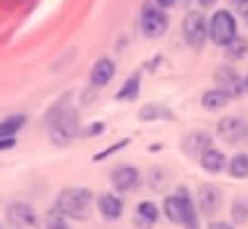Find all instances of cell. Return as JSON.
<instances>
[{
    "label": "cell",
    "instance_id": "obj_1",
    "mask_svg": "<svg viewBox=\"0 0 248 229\" xmlns=\"http://www.w3.org/2000/svg\"><path fill=\"white\" fill-rule=\"evenodd\" d=\"M46 125H48L51 141L67 147L75 136H80V109L70 104V96H62L54 109L46 115Z\"/></svg>",
    "mask_w": 248,
    "mask_h": 229
},
{
    "label": "cell",
    "instance_id": "obj_2",
    "mask_svg": "<svg viewBox=\"0 0 248 229\" xmlns=\"http://www.w3.org/2000/svg\"><path fill=\"white\" fill-rule=\"evenodd\" d=\"M163 213L168 216L171 224H179V227H198V208H195L187 186H179L173 195H168L166 200H163Z\"/></svg>",
    "mask_w": 248,
    "mask_h": 229
},
{
    "label": "cell",
    "instance_id": "obj_3",
    "mask_svg": "<svg viewBox=\"0 0 248 229\" xmlns=\"http://www.w3.org/2000/svg\"><path fill=\"white\" fill-rule=\"evenodd\" d=\"M91 202H93V195L83 186H67L56 197V208L70 218H86V211L91 208Z\"/></svg>",
    "mask_w": 248,
    "mask_h": 229
},
{
    "label": "cell",
    "instance_id": "obj_4",
    "mask_svg": "<svg viewBox=\"0 0 248 229\" xmlns=\"http://www.w3.org/2000/svg\"><path fill=\"white\" fill-rule=\"evenodd\" d=\"M139 27H141V32H144V37H150V40L163 37L168 30L166 8H160L155 0H152V3H144L141 5V14H139Z\"/></svg>",
    "mask_w": 248,
    "mask_h": 229
},
{
    "label": "cell",
    "instance_id": "obj_5",
    "mask_svg": "<svg viewBox=\"0 0 248 229\" xmlns=\"http://www.w3.org/2000/svg\"><path fill=\"white\" fill-rule=\"evenodd\" d=\"M237 35V21L230 11L219 8L214 11V16L208 19V37L216 43V46H227L232 37Z\"/></svg>",
    "mask_w": 248,
    "mask_h": 229
},
{
    "label": "cell",
    "instance_id": "obj_6",
    "mask_svg": "<svg viewBox=\"0 0 248 229\" xmlns=\"http://www.w3.org/2000/svg\"><path fill=\"white\" fill-rule=\"evenodd\" d=\"M182 35L192 48H203L208 40V19L203 16V11H187L182 21Z\"/></svg>",
    "mask_w": 248,
    "mask_h": 229
},
{
    "label": "cell",
    "instance_id": "obj_7",
    "mask_svg": "<svg viewBox=\"0 0 248 229\" xmlns=\"http://www.w3.org/2000/svg\"><path fill=\"white\" fill-rule=\"evenodd\" d=\"M214 77H216V88L224 91L230 99H237V96L246 93V88H243V77L237 75L235 67H219Z\"/></svg>",
    "mask_w": 248,
    "mask_h": 229
},
{
    "label": "cell",
    "instance_id": "obj_8",
    "mask_svg": "<svg viewBox=\"0 0 248 229\" xmlns=\"http://www.w3.org/2000/svg\"><path fill=\"white\" fill-rule=\"evenodd\" d=\"M216 136L224 144H240L243 138L248 136V128L240 117H221V120L216 122Z\"/></svg>",
    "mask_w": 248,
    "mask_h": 229
},
{
    "label": "cell",
    "instance_id": "obj_9",
    "mask_svg": "<svg viewBox=\"0 0 248 229\" xmlns=\"http://www.w3.org/2000/svg\"><path fill=\"white\" fill-rule=\"evenodd\" d=\"M6 218L11 227L19 229H30V227H38V213L30 202H11L6 208Z\"/></svg>",
    "mask_w": 248,
    "mask_h": 229
},
{
    "label": "cell",
    "instance_id": "obj_10",
    "mask_svg": "<svg viewBox=\"0 0 248 229\" xmlns=\"http://www.w3.org/2000/svg\"><path fill=\"white\" fill-rule=\"evenodd\" d=\"M198 208L203 216H216L221 208V189L216 184H200L198 189Z\"/></svg>",
    "mask_w": 248,
    "mask_h": 229
},
{
    "label": "cell",
    "instance_id": "obj_11",
    "mask_svg": "<svg viewBox=\"0 0 248 229\" xmlns=\"http://www.w3.org/2000/svg\"><path fill=\"white\" fill-rule=\"evenodd\" d=\"M109 181H112L115 192H131L141 184V173L134 168V165H120L109 173Z\"/></svg>",
    "mask_w": 248,
    "mask_h": 229
},
{
    "label": "cell",
    "instance_id": "obj_12",
    "mask_svg": "<svg viewBox=\"0 0 248 229\" xmlns=\"http://www.w3.org/2000/svg\"><path fill=\"white\" fill-rule=\"evenodd\" d=\"M115 72H118V67H115L112 59L102 56L96 64L91 67V75H88V83H91V88H104V85L109 83V80L115 77Z\"/></svg>",
    "mask_w": 248,
    "mask_h": 229
},
{
    "label": "cell",
    "instance_id": "obj_13",
    "mask_svg": "<svg viewBox=\"0 0 248 229\" xmlns=\"http://www.w3.org/2000/svg\"><path fill=\"white\" fill-rule=\"evenodd\" d=\"M205 147H211V133L208 131H189L182 138V152L187 157H198Z\"/></svg>",
    "mask_w": 248,
    "mask_h": 229
},
{
    "label": "cell",
    "instance_id": "obj_14",
    "mask_svg": "<svg viewBox=\"0 0 248 229\" xmlns=\"http://www.w3.org/2000/svg\"><path fill=\"white\" fill-rule=\"evenodd\" d=\"M198 160H200V168H203L205 173H221V170H224V165H227L224 152H221V149H216L214 144H211V147H205L203 152L198 154Z\"/></svg>",
    "mask_w": 248,
    "mask_h": 229
},
{
    "label": "cell",
    "instance_id": "obj_15",
    "mask_svg": "<svg viewBox=\"0 0 248 229\" xmlns=\"http://www.w3.org/2000/svg\"><path fill=\"white\" fill-rule=\"evenodd\" d=\"M96 205H99L102 218H107V221H118V218L123 216V200H120L118 195H112V192H104V195H99Z\"/></svg>",
    "mask_w": 248,
    "mask_h": 229
},
{
    "label": "cell",
    "instance_id": "obj_16",
    "mask_svg": "<svg viewBox=\"0 0 248 229\" xmlns=\"http://www.w3.org/2000/svg\"><path fill=\"white\" fill-rule=\"evenodd\" d=\"M157 218H160V211H157L155 202L144 200V202H139V205H136V218H134V221L139 224V227H155Z\"/></svg>",
    "mask_w": 248,
    "mask_h": 229
},
{
    "label": "cell",
    "instance_id": "obj_17",
    "mask_svg": "<svg viewBox=\"0 0 248 229\" xmlns=\"http://www.w3.org/2000/svg\"><path fill=\"white\" fill-rule=\"evenodd\" d=\"M227 101H230V96H227L224 91H219V88H208V91L203 93V99H200V104H203V109L216 112V109H224Z\"/></svg>",
    "mask_w": 248,
    "mask_h": 229
},
{
    "label": "cell",
    "instance_id": "obj_18",
    "mask_svg": "<svg viewBox=\"0 0 248 229\" xmlns=\"http://www.w3.org/2000/svg\"><path fill=\"white\" fill-rule=\"evenodd\" d=\"M139 91H141V72H134L123 83V88L115 93V99H118V101H134L136 96H139Z\"/></svg>",
    "mask_w": 248,
    "mask_h": 229
},
{
    "label": "cell",
    "instance_id": "obj_19",
    "mask_svg": "<svg viewBox=\"0 0 248 229\" xmlns=\"http://www.w3.org/2000/svg\"><path fill=\"white\" fill-rule=\"evenodd\" d=\"M139 120L150 122V120H173V112L163 104H144L139 109Z\"/></svg>",
    "mask_w": 248,
    "mask_h": 229
},
{
    "label": "cell",
    "instance_id": "obj_20",
    "mask_svg": "<svg viewBox=\"0 0 248 229\" xmlns=\"http://www.w3.org/2000/svg\"><path fill=\"white\" fill-rule=\"evenodd\" d=\"M230 221L237 224V227H243V224L248 221V197L240 195L232 200V208H230Z\"/></svg>",
    "mask_w": 248,
    "mask_h": 229
},
{
    "label": "cell",
    "instance_id": "obj_21",
    "mask_svg": "<svg viewBox=\"0 0 248 229\" xmlns=\"http://www.w3.org/2000/svg\"><path fill=\"white\" fill-rule=\"evenodd\" d=\"M147 181H150V186L155 192H163L168 184H171V170L168 168H160V165H155V168L147 173Z\"/></svg>",
    "mask_w": 248,
    "mask_h": 229
},
{
    "label": "cell",
    "instance_id": "obj_22",
    "mask_svg": "<svg viewBox=\"0 0 248 229\" xmlns=\"http://www.w3.org/2000/svg\"><path fill=\"white\" fill-rule=\"evenodd\" d=\"M224 168H227V173H230L232 179H248V154L246 152L235 154Z\"/></svg>",
    "mask_w": 248,
    "mask_h": 229
},
{
    "label": "cell",
    "instance_id": "obj_23",
    "mask_svg": "<svg viewBox=\"0 0 248 229\" xmlns=\"http://www.w3.org/2000/svg\"><path fill=\"white\" fill-rule=\"evenodd\" d=\"M24 122H27L24 115H8L6 120H0V136H16L24 128Z\"/></svg>",
    "mask_w": 248,
    "mask_h": 229
},
{
    "label": "cell",
    "instance_id": "obj_24",
    "mask_svg": "<svg viewBox=\"0 0 248 229\" xmlns=\"http://www.w3.org/2000/svg\"><path fill=\"white\" fill-rule=\"evenodd\" d=\"M224 51H227V56H230V59H240V56H246V53H248V40H246V37H240V35H235L224 46Z\"/></svg>",
    "mask_w": 248,
    "mask_h": 229
},
{
    "label": "cell",
    "instance_id": "obj_25",
    "mask_svg": "<svg viewBox=\"0 0 248 229\" xmlns=\"http://www.w3.org/2000/svg\"><path fill=\"white\" fill-rule=\"evenodd\" d=\"M46 227H48V229H67V227H70V221L64 218V213H62L59 208H54V211H48Z\"/></svg>",
    "mask_w": 248,
    "mask_h": 229
},
{
    "label": "cell",
    "instance_id": "obj_26",
    "mask_svg": "<svg viewBox=\"0 0 248 229\" xmlns=\"http://www.w3.org/2000/svg\"><path fill=\"white\" fill-rule=\"evenodd\" d=\"M128 138H120V141L118 144H112V147H107V149H102V152H99V154H93V160H96V163H99V160H104V157H109V154H115V152H118V149H125V147H128Z\"/></svg>",
    "mask_w": 248,
    "mask_h": 229
},
{
    "label": "cell",
    "instance_id": "obj_27",
    "mask_svg": "<svg viewBox=\"0 0 248 229\" xmlns=\"http://www.w3.org/2000/svg\"><path fill=\"white\" fill-rule=\"evenodd\" d=\"M102 133H104V122L102 120H96V122H91V125H88L86 128V131H80V136H102Z\"/></svg>",
    "mask_w": 248,
    "mask_h": 229
},
{
    "label": "cell",
    "instance_id": "obj_28",
    "mask_svg": "<svg viewBox=\"0 0 248 229\" xmlns=\"http://www.w3.org/2000/svg\"><path fill=\"white\" fill-rule=\"evenodd\" d=\"M14 144H16V138H14V136H0V152L14 149Z\"/></svg>",
    "mask_w": 248,
    "mask_h": 229
},
{
    "label": "cell",
    "instance_id": "obj_29",
    "mask_svg": "<svg viewBox=\"0 0 248 229\" xmlns=\"http://www.w3.org/2000/svg\"><path fill=\"white\" fill-rule=\"evenodd\" d=\"M208 227H211V229H230L232 221H211Z\"/></svg>",
    "mask_w": 248,
    "mask_h": 229
},
{
    "label": "cell",
    "instance_id": "obj_30",
    "mask_svg": "<svg viewBox=\"0 0 248 229\" xmlns=\"http://www.w3.org/2000/svg\"><path fill=\"white\" fill-rule=\"evenodd\" d=\"M157 5H160V8H173V5L179 3V0H155Z\"/></svg>",
    "mask_w": 248,
    "mask_h": 229
},
{
    "label": "cell",
    "instance_id": "obj_31",
    "mask_svg": "<svg viewBox=\"0 0 248 229\" xmlns=\"http://www.w3.org/2000/svg\"><path fill=\"white\" fill-rule=\"evenodd\" d=\"M237 11H240V16H243V21H246V27H248V3H243V5H237Z\"/></svg>",
    "mask_w": 248,
    "mask_h": 229
},
{
    "label": "cell",
    "instance_id": "obj_32",
    "mask_svg": "<svg viewBox=\"0 0 248 229\" xmlns=\"http://www.w3.org/2000/svg\"><path fill=\"white\" fill-rule=\"evenodd\" d=\"M198 3H200V5H203V8H211V5H214V3H216V0H198Z\"/></svg>",
    "mask_w": 248,
    "mask_h": 229
},
{
    "label": "cell",
    "instance_id": "obj_33",
    "mask_svg": "<svg viewBox=\"0 0 248 229\" xmlns=\"http://www.w3.org/2000/svg\"><path fill=\"white\" fill-rule=\"evenodd\" d=\"M243 88H246V93H248V75H246V80H243Z\"/></svg>",
    "mask_w": 248,
    "mask_h": 229
},
{
    "label": "cell",
    "instance_id": "obj_34",
    "mask_svg": "<svg viewBox=\"0 0 248 229\" xmlns=\"http://www.w3.org/2000/svg\"><path fill=\"white\" fill-rule=\"evenodd\" d=\"M232 3H235V5H243V3H248V0H232Z\"/></svg>",
    "mask_w": 248,
    "mask_h": 229
}]
</instances>
